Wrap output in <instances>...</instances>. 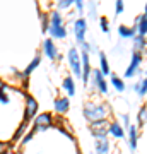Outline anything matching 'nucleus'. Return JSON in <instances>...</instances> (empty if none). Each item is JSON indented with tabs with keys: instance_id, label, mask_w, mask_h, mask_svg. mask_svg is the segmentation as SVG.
I'll use <instances>...</instances> for the list:
<instances>
[{
	"instance_id": "f257e3e1",
	"label": "nucleus",
	"mask_w": 147,
	"mask_h": 154,
	"mask_svg": "<svg viewBox=\"0 0 147 154\" xmlns=\"http://www.w3.org/2000/svg\"><path fill=\"white\" fill-rule=\"evenodd\" d=\"M82 115L87 120V123H93L98 120H109L111 108L106 103H98V101H86L82 106Z\"/></svg>"
},
{
	"instance_id": "f03ea898",
	"label": "nucleus",
	"mask_w": 147,
	"mask_h": 154,
	"mask_svg": "<svg viewBox=\"0 0 147 154\" xmlns=\"http://www.w3.org/2000/svg\"><path fill=\"white\" fill-rule=\"evenodd\" d=\"M91 89H93V93H98L101 96H106L109 91V82L106 81V75H104L103 72L99 70L98 67H94L93 69V74H91Z\"/></svg>"
},
{
	"instance_id": "7ed1b4c3",
	"label": "nucleus",
	"mask_w": 147,
	"mask_h": 154,
	"mask_svg": "<svg viewBox=\"0 0 147 154\" xmlns=\"http://www.w3.org/2000/svg\"><path fill=\"white\" fill-rule=\"evenodd\" d=\"M142 62H144V53L132 51L130 63H128V67L125 69L123 79H135V77H140V74H142Z\"/></svg>"
},
{
	"instance_id": "20e7f679",
	"label": "nucleus",
	"mask_w": 147,
	"mask_h": 154,
	"mask_svg": "<svg viewBox=\"0 0 147 154\" xmlns=\"http://www.w3.org/2000/svg\"><path fill=\"white\" fill-rule=\"evenodd\" d=\"M67 62L70 67V72L74 77H82V57H81V50L77 46H70L67 51Z\"/></svg>"
},
{
	"instance_id": "39448f33",
	"label": "nucleus",
	"mask_w": 147,
	"mask_h": 154,
	"mask_svg": "<svg viewBox=\"0 0 147 154\" xmlns=\"http://www.w3.org/2000/svg\"><path fill=\"white\" fill-rule=\"evenodd\" d=\"M53 125H55L53 115L43 111V113H38V115L34 116L33 128H31V130H33L34 134H36V132H44V130H48L50 127H53Z\"/></svg>"
},
{
	"instance_id": "423d86ee",
	"label": "nucleus",
	"mask_w": 147,
	"mask_h": 154,
	"mask_svg": "<svg viewBox=\"0 0 147 154\" xmlns=\"http://www.w3.org/2000/svg\"><path fill=\"white\" fill-rule=\"evenodd\" d=\"M89 125V130H91V135L93 139H106L108 135V125L109 120H98L93 122V123H87Z\"/></svg>"
},
{
	"instance_id": "0eeeda50",
	"label": "nucleus",
	"mask_w": 147,
	"mask_h": 154,
	"mask_svg": "<svg viewBox=\"0 0 147 154\" xmlns=\"http://www.w3.org/2000/svg\"><path fill=\"white\" fill-rule=\"evenodd\" d=\"M86 34H87V19L84 16L77 17L75 21H74V36H75V41H77L79 46H81L84 41H87Z\"/></svg>"
},
{
	"instance_id": "6e6552de",
	"label": "nucleus",
	"mask_w": 147,
	"mask_h": 154,
	"mask_svg": "<svg viewBox=\"0 0 147 154\" xmlns=\"http://www.w3.org/2000/svg\"><path fill=\"white\" fill-rule=\"evenodd\" d=\"M139 139H140V128H139L135 123H132V125L128 127V130H127V144H128V149H130L133 154H135L137 149H139Z\"/></svg>"
},
{
	"instance_id": "1a4fd4ad",
	"label": "nucleus",
	"mask_w": 147,
	"mask_h": 154,
	"mask_svg": "<svg viewBox=\"0 0 147 154\" xmlns=\"http://www.w3.org/2000/svg\"><path fill=\"white\" fill-rule=\"evenodd\" d=\"M41 50H43V55L46 57V58H50V60H58V57H60V53H58V46H57V43H55L51 38L44 39Z\"/></svg>"
},
{
	"instance_id": "9d476101",
	"label": "nucleus",
	"mask_w": 147,
	"mask_h": 154,
	"mask_svg": "<svg viewBox=\"0 0 147 154\" xmlns=\"http://www.w3.org/2000/svg\"><path fill=\"white\" fill-rule=\"evenodd\" d=\"M108 135H109V137H113V139H125L127 137V130H125V127L121 125V122L109 120Z\"/></svg>"
},
{
	"instance_id": "9b49d317",
	"label": "nucleus",
	"mask_w": 147,
	"mask_h": 154,
	"mask_svg": "<svg viewBox=\"0 0 147 154\" xmlns=\"http://www.w3.org/2000/svg\"><path fill=\"white\" fill-rule=\"evenodd\" d=\"M38 115V101L33 96H26V110H24V120H34Z\"/></svg>"
},
{
	"instance_id": "f8f14e48",
	"label": "nucleus",
	"mask_w": 147,
	"mask_h": 154,
	"mask_svg": "<svg viewBox=\"0 0 147 154\" xmlns=\"http://www.w3.org/2000/svg\"><path fill=\"white\" fill-rule=\"evenodd\" d=\"M132 91L137 98H147V77H137V81L132 84Z\"/></svg>"
},
{
	"instance_id": "ddd939ff",
	"label": "nucleus",
	"mask_w": 147,
	"mask_h": 154,
	"mask_svg": "<svg viewBox=\"0 0 147 154\" xmlns=\"http://www.w3.org/2000/svg\"><path fill=\"white\" fill-rule=\"evenodd\" d=\"M53 108L58 115H65L67 111L70 110V99H69V96H58V98H55Z\"/></svg>"
},
{
	"instance_id": "4468645a",
	"label": "nucleus",
	"mask_w": 147,
	"mask_h": 154,
	"mask_svg": "<svg viewBox=\"0 0 147 154\" xmlns=\"http://www.w3.org/2000/svg\"><path fill=\"white\" fill-rule=\"evenodd\" d=\"M94 152L96 154H111V140L106 139H94Z\"/></svg>"
},
{
	"instance_id": "2eb2a0df",
	"label": "nucleus",
	"mask_w": 147,
	"mask_h": 154,
	"mask_svg": "<svg viewBox=\"0 0 147 154\" xmlns=\"http://www.w3.org/2000/svg\"><path fill=\"white\" fill-rule=\"evenodd\" d=\"M109 82H111V88H113L116 93L123 94V93L127 91L125 79H123V77H120L118 74H113V72H111V75H109Z\"/></svg>"
},
{
	"instance_id": "dca6fc26",
	"label": "nucleus",
	"mask_w": 147,
	"mask_h": 154,
	"mask_svg": "<svg viewBox=\"0 0 147 154\" xmlns=\"http://www.w3.org/2000/svg\"><path fill=\"white\" fill-rule=\"evenodd\" d=\"M132 51H139V53H144V55H145V51H147V36L137 34L135 38L132 39Z\"/></svg>"
},
{
	"instance_id": "f3484780",
	"label": "nucleus",
	"mask_w": 147,
	"mask_h": 154,
	"mask_svg": "<svg viewBox=\"0 0 147 154\" xmlns=\"http://www.w3.org/2000/svg\"><path fill=\"white\" fill-rule=\"evenodd\" d=\"M118 36H120L121 39H133L137 36L135 26H125V24H120V26H118Z\"/></svg>"
},
{
	"instance_id": "a211bd4d",
	"label": "nucleus",
	"mask_w": 147,
	"mask_h": 154,
	"mask_svg": "<svg viewBox=\"0 0 147 154\" xmlns=\"http://www.w3.org/2000/svg\"><path fill=\"white\" fill-rule=\"evenodd\" d=\"M48 33H50V38L51 39H65L69 31H67L65 26H50Z\"/></svg>"
},
{
	"instance_id": "6ab92c4d",
	"label": "nucleus",
	"mask_w": 147,
	"mask_h": 154,
	"mask_svg": "<svg viewBox=\"0 0 147 154\" xmlns=\"http://www.w3.org/2000/svg\"><path fill=\"white\" fill-rule=\"evenodd\" d=\"M98 58H99V70L103 72L106 77L111 75V67H109V60H108V57H106V53L104 51H99L98 53Z\"/></svg>"
},
{
	"instance_id": "aec40b11",
	"label": "nucleus",
	"mask_w": 147,
	"mask_h": 154,
	"mask_svg": "<svg viewBox=\"0 0 147 154\" xmlns=\"http://www.w3.org/2000/svg\"><path fill=\"white\" fill-rule=\"evenodd\" d=\"M135 125L139 127V128H142V127L147 125V105L144 103V105L139 106V110H137V115H135Z\"/></svg>"
},
{
	"instance_id": "412c9836",
	"label": "nucleus",
	"mask_w": 147,
	"mask_h": 154,
	"mask_svg": "<svg viewBox=\"0 0 147 154\" xmlns=\"http://www.w3.org/2000/svg\"><path fill=\"white\" fill-rule=\"evenodd\" d=\"M135 29H137V34L147 36V16L145 14H140V16L135 17Z\"/></svg>"
},
{
	"instance_id": "4be33fe9",
	"label": "nucleus",
	"mask_w": 147,
	"mask_h": 154,
	"mask_svg": "<svg viewBox=\"0 0 147 154\" xmlns=\"http://www.w3.org/2000/svg\"><path fill=\"white\" fill-rule=\"evenodd\" d=\"M62 88L65 91L67 96H75V81H74V77L72 75H67L63 81H62Z\"/></svg>"
},
{
	"instance_id": "5701e85b",
	"label": "nucleus",
	"mask_w": 147,
	"mask_h": 154,
	"mask_svg": "<svg viewBox=\"0 0 147 154\" xmlns=\"http://www.w3.org/2000/svg\"><path fill=\"white\" fill-rule=\"evenodd\" d=\"M39 63H41V55H34V57H33V60L29 62V65H27L26 69H24V70L19 74V75H21V77H27L29 74H31V72L34 70V69H36V67L39 65Z\"/></svg>"
},
{
	"instance_id": "b1692460",
	"label": "nucleus",
	"mask_w": 147,
	"mask_h": 154,
	"mask_svg": "<svg viewBox=\"0 0 147 154\" xmlns=\"http://www.w3.org/2000/svg\"><path fill=\"white\" fill-rule=\"evenodd\" d=\"M50 26H63V16H62V11L55 9V11L50 12Z\"/></svg>"
},
{
	"instance_id": "393cba45",
	"label": "nucleus",
	"mask_w": 147,
	"mask_h": 154,
	"mask_svg": "<svg viewBox=\"0 0 147 154\" xmlns=\"http://www.w3.org/2000/svg\"><path fill=\"white\" fill-rule=\"evenodd\" d=\"M27 123H29V122L27 120H24L21 123V125H19V128H17L16 130V134H14V137H12V142H19V140H22V135H26V128H27Z\"/></svg>"
},
{
	"instance_id": "a878e982",
	"label": "nucleus",
	"mask_w": 147,
	"mask_h": 154,
	"mask_svg": "<svg viewBox=\"0 0 147 154\" xmlns=\"http://www.w3.org/2000/svg\"><path fill=\"white\" fill-rule=\"evenodd\" d=\"M55 5L58 11H67L72 5H75V0H55Z\"/></svg>"
},
{
	"instance_id": "bb28decb",
	"label": "nucleus",
	"mask_w": 147,
	"mask_h": 154,
	"mask_svg": "<svg viewBox=\"0 0 147 154\" xmlns=\"http://www.w3.org/2000/svg\"><path fill=\"white\" fill-rule=\"evenodd\" d=\"M99 28H101V31L103 33H109V19L108 17H104V16H101L99 17Z\"/></svg>"
},
{
	"instance_id": "cd10ccee",
	"label": "nucleus",
	"mask_w": 147,
	"mask_h": 154,
	"mask_svg": "<svg viewBox=\"0 0 147 154\" xmlns=\"http://www.w3.org/2000/svg\"><path fill=\"white\" fill-rule=\"evenodd\" d=\"M121 125L125 127V130H128V127L132 125V118H130V113H128V111H123V113H121Z\"/></svg>"
},
{
	"instance_id": "c85d7f7f",
	"label": "nucleus",
	"mask_w": 147,
	"mask_h": 154,
	"mask_svg": "<svg viewBox=\"0 0 147 154\" xmlns=\"http://www.w3.org/2000/svg\"><path fill=\"white\" fill-rule=\"evenodd\" d=\"M125 12V0H115V14L120 16Z\"/></svg>"
},
{
	"instance_id": "c756f323",
	"label": "nucleus",
	"mask_w": 147,
	"mask_h": 154,
	"mask_svg": "<svg viewBox=\"0 0 147 154\" xmlns=\"http://www.w3.org/2000/svg\"><path fill=\"white\" fill-rule=\"evenodd\" d=\"M41 29H43V33H48L50 29V16H46V14H41Z\"/></svg>"
},
{
	"instance_id": "7c9ffc66",
	"label": "nucleus",
	"mask_w": 147,
	"mask_h": 154,
	"mask_svg": "<svg viewBox=\"0 0 147 154\" xmlns=\"http://www.w3.org/2000/svg\"><path fill=\"white\" fill-rule=\"evenodd\" d=\"M9 96H7V93H5V86L2 84L0 86V103H4V105H9Z\"/></svg>"
},
{
	"instance_id": "2f4dec72",
	"label": "nucleus",
	"mask_w": 147,
	"mask_h": 154,
	"mask_svg": "<svg viewBox=\"0 0 147 154\" xmlns=\"http://www.w3.org/2000/svg\"><path fill=\"white\" fill-rule=\"evenodd\" d=\"M75 9H77V14H79V17H82V14H84V11H86L84 0H75Z\"/></svg>"
},
{
	"instance_id": "473e14b6",
	"label": "nucleus",
	"mask_w": 147,
	"mask_h": 154,
	"mask_svg": "<svg viewBox=\"0 0 147 154\" xmlns=\"http://www.w3.org/2000/svg\"><path fill=\"white\" fill-rule=\"evenodd\" d=\"M87 14H89L91 19H96V4H94L93 0H89V12Z\"/></svg>"
},
{
	"instance_id": "72a5a7b5",
	"label": "nucleus",
	"mask_w": 147,
	"mask_h": 154,
	"mask_svg": "<svg viewBox=\"0 0 147 154\" xmlns=\"http://www.w3.org/2000/svg\"><path fill=\"white\" fill-rule=\"evenodd\" d=\"M33 137H34V132H33V130H29V132H27L26 135L22 137L21 144H27V142H29V140H33Z\"/></svg>"
},
{
	"instance_id": "f704fd0d",
	"label": "nucleus",
	"mask_w": 147,
	"mask_h": 154,
	"mask_svg": "<svg viewBox=\"0 0 147 154\" xmlns=\"http://www.w3.org/2000/svg\"><path fill=\"white\" fill-rule=\"evenodd\" d=\"M0 154H9V144L0 142Z\"/></svg>"
},
{
	"instance_id": "c9c22d12",
	"label": "nucleus",
	"mask_w": 147,
	"mask_h": 154,
	"mask_svg": "<svg viewBox=\"0 0 147 154\" xmlns=\"http://www.w3.org/2000/svg\"><path fill=\"white\" fill-rule=\"evenodd\" d=\"M142 14H145L147 16V2H145V5H144V12H142Z\"/></svg>"
},
{
	"instance_id": "e433bc0d",
	"label": "nucleus",
	"mask_w": 147,
	"mask_h": 154,
	"mask_svg": "<svg viewBox=\"0 0 147 154\" xmlns=\"http://www.w3.org/2000/svg\"><path fill=\"white\" fill-rule=\"evenodd\" d=\"M77 154H82V151H81V149H77Z\"/></svg>"
},
{
	"instance_id": "4c0bfd02",
	"label": "nucleus",
	"mask_w": 147,
	"mask_h": 154,
	"mask_svg": "<svg viewBox=\"0 0 147 154\" xmlns=\"http://www.w3.org/2000/svg\"><path fill=\"white\" fill-rule=\"evenodd\" d=\"M144 74H145V77H147V67H145V70H144Z\"/></svg>"
},
{
	"instance_id": "58836bf2",
	"label": "nucleus",
	"mask_w": 147,
	"mask_h": 154,
	"mask_svg": "<svg viewBox=\"0 0 147 154\" xmlns=\"http://www.w3.org/2000/svg\"><path fill=\"white\" fill-rule=\"evenodd\" d=\"M145 105H147V98H145Z\"/></svg>"
},
{
	"instance_id": "ea45409f",
	"label": "nucleus",
	"mask_w": 147,
	"mask_h": 154,
	"mask_svg": "<svg viewBox=\"0 0 147 154\" xmlns=\"http://www.w3.org/2000/svg\"><path fill=\"white\" fill-rule=\"evenodd\" d=\"M87 2H89V0H87Z\"/></svg>"
}]
</instances>
